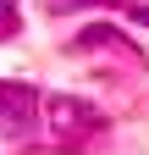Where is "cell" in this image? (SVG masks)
Segmentation results:
<instances>
[{"label": "cell", "instance_id": "cell-1", "mask_svg": "<svg viewBox=\"0 0 149 155\" xmlns=\"http://www.w3.org/2000/svg\"><path fill=\"white\" fill-rule=\"evenodd\" d=\"M44 116H50L55 133H66V139H83V133H100L105 127V111H94L88 100H72V94H50Z\"/></svg>", "mask_w": 149, "mask_h": 155}, {"label": "cell", "instance_id": "cell-2", "mask_svg": "<svg viewBox=\"0 0 149 155\" xmlns=\"http://www.w3.org/2000/svg\"><path fill=\"white\" fill-rule=\"evenodd\" d=\"M39 122V94L28 83H0V133L6 139H22Z\"/></svg>", "mask_w": 149, "mask_h": 155}, {"label": "cell", "instance_id": "cell-3", "mask_svg": "<svg viewBox=\"0 0 149 155\" xmlns=\"http://www.w3.org/2000/svg\"><path fill=\"white\" fill-rule=\"evenodd\" d=\"M88 6H127V0H44V11L50 17H66V11H88ZM127 11H138V6H127ZM149 17V11H138Z\"/></svg>", "mask_w": 149, "mask_h": 155}, {"label": "cell", "instance_id": "cell-4", "mask_svg": "<svg viewBox=\"0 0 149 155\" xmlns=\"http://www.w3.org/2000/svg\"><path fill=\"white\" fill-rule=\"evenodd\" d=\"M17 33V0H0V39Z\"/></svg>", "mask_w": 149, "mask_h": 155}]
</instances>
